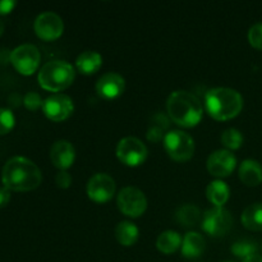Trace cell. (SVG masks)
Masks as SVG:
<instances>
[{"mask_svg":"<svg viewBox=\"0 0 262 262\" xmlns=\"http://www.w3.org/2000/svg\"><path fill=\"white\" fill-rule=\"evenodd\" d=\"M40 168L30 159L15 156L5 163L2 171V182L5 188L14 192H28L41 184Z\"/></svg>","mask_w":262,"mask_h":262,"instance_id":"6da1fadb","label":"cell"},{"mask_svg":"<svg viewBox=\"0 0 262 262\" xmlns=\"http://www.w3.org/2000/svg\"><path fill=\"white\" fill-rule=\"evenodd\" d=\"M166 109L170 119L184 128L199 124L204 114V107L197 96L183 90L171 92L166 101Z\"/></svg>","mask_w":262,"mask_h":262,"instance_id":"7a4b0ae2","label":"cell"},{"mask_svg":"<svg viewBox=\"0 0 262 262\" xmlns=\"http://www.w3.org/2000/svg\"><path fill=\"white\" fill-rule=\"evenodd\" d=\"M205 106L210 117L216 120H229L237 117L243 107L242 95L229 87H216L207 91Z\"/></svg>","mask_w":262,"mask_h":262,"instance_id":"3957f363","label":"cell"},{"mask_svg":"<svg viewBox=\"0 0 262 262\" xmlns=\"http://www.w3.org/2000/svg\"><path fill=\"white\" fill-rule=\"evenodd\" d=\"M76 72L64 60L48 61L38 72V83L46 91L59 92L68 89L74 81Z\"/></svg>","mask_w":262,"mask_h":262,"instance_id":"277c9868","label":"cell"},{"mask_svg":"<svg viewBox=\"0 0 262 262\" xmlns=\"http://www.w3.org/2000/svg\"><path fill=\"white\" fill-rule=\"evenodd\" d=\"M164 146L173 160L187 161L194 154V141L183 130H170L164 137Z\"/></svg>","mask_w":262,"mask_h":262,"instance_id":"5b68a950","label":"cell"},{"mask_svg":"<svg viewBox=\"0 0 262 262\" xmlns=\"http://www.w3.org/2000/svg\"><path fill=\"white\" fill-rule=\"evenodd\" d=\"M9 60L18 73L23 74V76H31L37 71L38 66H40L41 55L35 45L23 43V45L17 46L10 53Z\"/></svg>","mask_w":262,"mask_h":262,"instance_id":"8992f818","label":"cell"},{"mask_svg":"<svg viewBox=\"0 0 262 262\" xmlns=\"http://www.w3.org/2000/svg\"><path fill=\"white\" fill-rule=\"evenodd\" d=\"M233 217L224 207H212L202 216V229L211 237H223L230 230Z\"/></svg>","mask_w":262,"mask_h":262,"instance_id":"52a82bcc","label":"cell"},{"mask_svg":"<svg viewBox=\"0 0 262 262\" xmlns=\"http://www.w3.org/2000/svg\"><path fill=\"white\" fill-rule=\"evenodd\" d=\"M118 207L129 217H138L147 209V199L141 189L136 187H125L118 194Z\"/></svg>","mask_w":262,"mask_h":262,"instance_id":"ba28073f","label":"cell"},{"mask_svg":"<svg viewBox=\"0 0 262 262\" xmlns=\"http://www.w3.org/2000/svg\"><path fill=\"white\" fill-rule=\"evenodd\" d=\"M117 156L128 166H138L147 158V147L136 137H125L117 146Z\"/></svg>","mask_w":262,"mask_h":262,"instance_id":"9c48e42d","label":"cell"},{"mask_svg":"<svg viewBox=\"0 0 262 262\" xmlns=\"http://www.w3.org/2000/svg\"><path fill=\"white\" fill-rule=\"evenodd\" d=\"M35 32L41 40L54 41L61 36L64 31V23L60 15L54 12H43L36 17L33 23Z\"/></svg>","mask_w":262,"mask_h":262,"instance_id":"30bf717a","label":"cell"},{"mask_svg":"<svg viewBox=\"0 0 262 262\" xmlns=\"http://www.w3.org/2000/svg\"><path fill=\"white\" fill-rule=\"evenodd\" d=\"M115 193V182L109 174L97 173L87 183V194L90 200L97 204H104L112 200Z\"/></svg>","mask_w":262,"mask_h":262,"instance_id":"8fae6325","label":"cell"},{"mask_svg":"<svg viewBox=\"0 0 262 262\" xmlns=\"http://www.w3.org/2000/svg\"><path fill=\"white\" fill-rule=\"evenodd\" d=\"M73 101L64 94H54L43 101L42 110L46 118L53 122H63L73 113Z\"/></svg>","mask_w":262,"mask_h":262,"instance_id":"7c38bea8","label":"cell"},{"mask_svg":"<svg viewBox=\"0 0 262 262\" xmlns=\"http://www.w3.org/2000/svg\"><path fill=\"white\" fill-rule=\"evenodd\" d=\"M237 159L229 150H217L207 159V170L211 176L224 178L233 173Z\"/></svg>","mask_w":262,"mask_h":262,"instance_id":"4fadbf2b","label":"cell"},{"mask_svg":"<svg viewBox=\"0 0 262 262\" xmlns=\"http://www.w3.org/2000/svg\"><path fill=\"white\" fill-rule=\"evenodd\" d=\"M125 81L120 74L110 72L105 73L99 78L96 83V91L101 97L113 100L119 97L124 92Z\"/></svg>","mask_w":262,"mask_h":262,"instance_id":"5bb4252c","label":"cell"},{"mask_svg":"<svg viewBox=\"0 0 262 262\" xmlns=\"http://www.w3.org/2000/svg\"><path fill=\"white\" fill-rule=\"evenodd\" d=\"M76 159V150L67 140H59L53 143L50 148V160L59 170L71 168Z\"/></svg>","mask_w":262,"mask_h":262,"instance_id":"9a60e30c","label":"cell"},{"mask_svg":"<svg viewBox=\"0 0 262 262\" xmlns=\"http://www.w3.org/2000/svg\"><path fill=\"white\" fill-rule=\"evenodd\" d=\"M239 178L246 186H258L262 182V165L257 160L247 159L239 166Z\"/></svg>","mask_w":262,"mask_h":262,"instance_id":"2e32d148","label":"cell"},{"mask_svg":"<svg viewBox=\"0 0 262 262\" xmlns=\"http://www.w3.org/2000/svg\"><path fill=\"white\" fill-rule=\"evenodd\" d=\"M205 250V239L200 233L188 232L182 242V255L187 258H197Z\"/></svg>","mask_w":262,"mask_h":262,"instance_id":"e0dca14e","label":"cell"},{"mask_svg":"<svg viewBox=\"0 0 262 262\" xmlns=\"http://www.w3.org/2000/svg\"><path fill=\"white\" fill-rule=\"evenodd\" d=\"M102 56L97 51L86 50L77 56L76 66L81 73L94 74L101 68Z\"/></svg>","mask_w":262,"mask_h":262,"instance_id":"ac0fdd59","label":"cell"},{"mask_svg":"<svg viewBox=\"0 0 262 262\" xmlns=\"http://www.w3.org/2000/svg\"><path fill=\"white\" fill-rule=\"evenodd\" d=\"M206 196L215 207H223V205L227 204L229 200L230 189L225 182L217 179V181H212L207 186Z\"/></svg>","mask_w":262,"mask_h":262,"instance_id":"d6986e66","label":"cell"},{"mask_svg":"<svg viewBox=\"0 0 262 262\" xmlns=\"http://www.w3.org/2000/svg\"><path fill=\"white\" fill-rule=\"evenodd\" d=\"M242 224L246 229L252 232H261L262 230V202L250 205L242 212Z\"/></svg>","mask_w":262,"mask_h":262,"instance_id":"ffe728a7","label":"cell"},{"mask_svg":"<svg viewBox=\"0 0 262 262\" xmlns=\"http://www.w3.org/2000/svg\"><path fill=\"white\" fill-rule=\"evenodd\" d=\"M138 237H140V230H138L137 225L133 224L132 222L125 220V222L118 223L117 228H115V238L120 245L129 247L137 242Z\"/></svg>","mask_w":262,"mask_h":262,"instance_id":"44dd1931","label":"cell"},{"mask_svg":"<svg viewBox=\"0 0 262 262\" xmlns=\"http://www.w3.org/2000/svg\"><path fill=\"white\" fill-rule=\"evenodd\" d=\"M182 239L181 234L178 232H174V230H166L163 232L158 237L156 241V247L160 252L165 253V255H170L174 253L179 247H182Z\"/></svg>","mask_w":262,"mask_h":262,"instance_id":"7402d4cb","label":"cell"},{"mask_svg":"<svg viewBox=\"0 0 262 262\" xmlns=\"http://www.w3.org/2000/svg\"><path fill=\"white\" fill-rule=\"evenodd\" d=\"M176 219L182 227H196L201 220V211L197 206L192 204L182 205L176 212Z\"/></svg>","mask_w":262,"mask_h":262,"instance_id":"603a6c76","label":"cell"},{"mask_svg":"<svg viewBox=\"0 0 262 262\" xmlns=\"http://www.w3.org/2000/svg\"><path fill=\"white\" fill-rule=\"evenodd\" d=\"M258 251L257 243L253 242V241H248V239H242L235 242L234 245L232 246V252L233 255H235L237 257L239 258H247L250 256L256 255Z\"/></svg>","mask_w":262,"mask_h":262,"instance_id":"cb8c5ba5","label":"cell"},{"mask_svg":"<svg viewBox=\"0 0 262 262\" xmlns=\"http://www.w3.org/2000/svg\"><path fill=\"white\" fill-rule=\"evenodd\" d=\"M166 128H168V119L161 114L155 115V118L152 120V124L148 128L147 138L150 141H154V142H158V141H160L163 138L164 130Z\"/></svg>","mask_w":262,"mask_h":262,"instance_id":"d4e9b609","label":"cell"},{"mask_svg":"<svg viewBox=\"0 0 262 262\" xmlns=\"http://www.w3.org/2000/svg\"><path fill=\"white\" fill-rule=\"evenodd\" d=\"M222 142L229 150H237L243 145V135L235 128H228L222 135Z\"/></svg>","mask_w":262,"mask_h":262,"instance_id":"484cf974","label":"cell"},{"mask_svg":"<svg viewBox=\"0 0 262 262\" xmlns=\"http://www.w3.org/2000/svg\"><path fill=\"white\" fill-rule=\"evenodd\" d=\"M15 118L12 110L0 107V136L9 133L14 128Z\"/></svg>","mask_w":262,"mask_h":262,"instance_id":"4316f807","label":"cell"},{"mask_svg":"<svg viewBox=\"0 0 262 262\" xmlns=\"http://www.w3.org/2000/svg\"><path fill=\"white\" fill-rule=\"evenodd\" d=\"M248 41L255 49L262 50V23H256L248 31Z\"/></svg>","mask_w":262,"mask_h":262,"instance_id":"83f0119b","label":"cell"},{"mask_svg":"<svg viewBox=\"0 0 262 262\" xmlns=\"http://www.w3.org/2000/svg\"><path fill=\"white\" fill-rule=\"evenodd\" d=\"M23 104H25V106L27 107L28 110L35 112L38 107H42L43 101L38 94H36V92H28L25 96V99H23Z\"/></svg>","mask_w":262,"mask_h":262,"instance_id":"f1b7e54d","label":"cell"},{"mask_svg":"<svg viewBox=\"0 0 262 262\" xmlns=\"http://www.w3.org/2000/svg\"><path fill=\"white\" fill-rule=\"evenodd\" d=\"M55 183L59 188H68L72 184V177L69 176V173H67L66 170H60L55 177Z\"/></svg>","mask_w":262,"mask_h":262,"instance_id":"f546056e","label":"cell"},{"mask_svg":"<svg viewBox=\"0 0 262 262\" xmlns=\"http://www.w3.org/2000/svg\"><path fill=\"white\" fill-rule=\"evenodd\" d=\"M17 3L14 0H0V15L9 14L15 8Z\"/></svg>","mask_w":262,"mask_h":262,"instance_id":"4dcf8cb0","label":"cell"},{"mask_svg":"<svg viewBox=\"0 0 262 262\" xmlns=\"http://www.w3.org/2000/svg\"><path fill=\"white\" fill-rule=\"evenodd\" d=\"M10 201V191L5 187L0 188V209L5 207Z\"/></svg>","mask_w":262,"mask_h":262,"instance_id":"1f68e13d","label":"cell"},{"mask_svg":"<svg viewBox=\"0 0 262 262\" xmlns=\"http://www.w3.org/2000/svg\"><path fill=\"white\" fill-rule=\"evenodd\" d=\"M243 262H262V256L258 255V253H256V255H252L250 256V257L245 258Z\"/></svg>","mask_w":262,"mask_h":262,"instance_id":"d6a6232c","label":"cell"},{"mask_svg":"<svg viewBox=\"0 0 262 262\" xmlns=\"http://www.w3.org/2000/svg\"><path fill=\"white\" fill-rule=\"evenodd\" d=\"M4 30H5V25H4V22H3V20L0 19V36H2L3 33H4Z\"/></svg>","mask_w":262,"mask_h":262,"instance_id":"836d02e7","label":"cell"},{"mask_svg":"<svg viewBox=\"0 0 262 262\" xmlns=\"http://www.w3.org/2000/svg\"><path fill=\"white\" fill-rule=\"evenodd\" d=\"M228 262H229V261H228Z\"/></svg>","mask_w":262,"mask_h":262,"instance_id":"e575fe53","label":"cell"}]
</instances>
